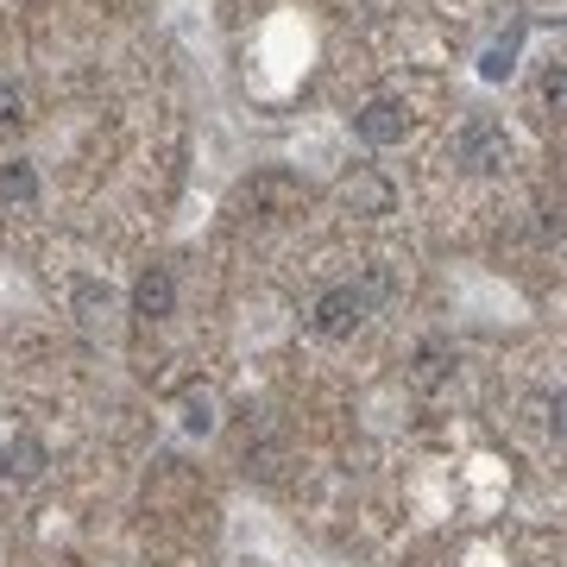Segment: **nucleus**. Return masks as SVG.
I'll list each match as a JSON object with an SVG mask.
<instances>
[{
    "mask_svg": "<svg viewBox=\"0 0 567 567\" xmlns=\"http://www.w3.org/2000/svg\"><path fill=\"white\" fill-rule=\"evenodd\" d=\"M454 164H461L466 177H492V171H505L511 164V133L498 121H466L461 133H454Z\"/></svg>",
    "mask_w": 567,
    "mask_h": 567,
    "instance_id": "2",
    "label": "nucleus"
},
{
    "mask_svg": "<svg viewBox=\"0 0 567 567\" xmlns=\"http://www.w3.org/2000/svg\"><path fill=\"white\" fill-rule=\"evenodd\" d=\"M543 102H548L555 121H567V63H555V70L543 76Z\"/></svg>",
    "mask_w": 567,
    "mask_h": 567,
    "instance_id": "10",
    "label": "nucleus"
},
{
    "mask_svg": "<svg viewBox=\"0 0 567 567\" xmlns=\"http://www.w3.org/2000/svg\"><path fill=\"white\" fill-rule=\"evenodd\" d=\"M39 203V171L25 158H7L0 164V208H32Z\"/></svg>",
    "mask_w": 567,
    "mask_h": 567,
    "instance_id": "5",
    "label": "nucleus"
},
{
    "mask_svg": "<svg viewBox=\"0 0 567 567\" xmlns=\"http://www.w3.org/2000/svg\"><path fill=\"white\" fill-rule=\"evenodd\" d=\"M44 473V442L32 435V429H20V435H7V480H39Z\"/></svg>",
    "mask_w": 567,
    "mask_h": 567,
    "instance_id": "6",
    "label": "nucleus"
},
{
    "mask_svg": "<svg viewBox=\"0 0 567 567\" xmlns=\"http://www.w3.org/2000/svg\"><path fill=\"white\" fill-rule=\"evenodd\" d=\"M183 429H189V435H208V429H215V404H208V391L183 398Z\"/></svg>",
    "mask_w": 567,
    "mask_h": 567,
    "instance_id": "9",
    "label": "nucleus"
},
{
    "mask_svg": "<svg viewBox=\"0 0 567 567\" xmlns=\"http://www.w3.org/2000/svg\"><path fill=\"white\" fill-rule=\"evenodd\" d=\"M410 126H416V114H410L404 95H372V102L353 114V133H360L365 145H404Z\"/></svg>",
    "mask_w": 567,
    "mask_h": 567,
    "instance_id": "3",
    "label": "nucleus"
},
{
    "mask_svg": "<svg viewBox=\"0 0 567 567\" xmlns=\"http://www.w3.org/2000/svg\"><path fill=\"white\" fill-rule=\"evenodd\" d=\"M548 429H555V442H567V391L548 398Z\"/></svg>",
    "mask_w": 567,
    "mask_h": 567,
    "instance_id": "13",
    "label": "nucleus"
},
{
    "mask_svg": "<svg viewBox=\"0 0 567 567\" xmlns=\"http://www.w3.org/2000/svg\"><path fill=\"white\" fill-rule=\"evenodd\" d=\"M517 51H524V25H511L498 44H486V58H480V76L486 82H505L517 70Z\"/></svg>",
    "mask_w": 567,
    "mask_h": 567,
    "instance_id": "7",
    "label": "nucleus"
},
{
    "mask_svg": "<svg viewBox=\"0 0 567 567\" xmlns=\"http://www.w3.org/2000/svg\"><path fill=\"white\" fill-rule=\"evenodd\" d=\"M25 121V89L13 76H0V126H20Z\"/></svg>",
    "mask_w": 567,
    "mask_h": 567,
    "instance_id": "11",
    "label": "nucleus"
},
{
    "mask_svg": "<svg viewBox=\"0 0 567 567\" xmlns=\"http://www.w3.org/2000/svg\"><path fill=\"white\" fill-rule=\"evenodd\" d=\"M0 480H7V435H0Z\"/></svg>",
    "mask_w": 567,
    "mask_h": 567,
    "instance_id": "14",
    "label": "nucleus"
},
{
    "mask_svg": "<svg viewBox=\"0 0 567 567\" xmlns=\"http://www.w3.org/2000/svg\"><path fill=\"white\" fill-rule=\"evenodd\" d=\"M391 297V271L385 265H365L360 284H328L322 297H316V309H309V328L322 334V341H353L365 328V316Z\"/></svg>",
    "mask_w": 567,
    "mask_h": 567,
    "instance_id": "1",
    "label": "nucleus"
},
{
    "mask_svg": "<svg viewBox=\"0 0 567 567\" xmlns=\"http://www.w3.org/2000/svg\"><path fill=\"white\" fill-rule=\"evenodd\" d=\"M252 203H265L271 215H290V203H303V189L284 177V171H271V177H259L252 183Z\"/></svg>",
    "mask_w": 567,
    "mask_h": 567,
    "instance_id": "8",
    "label": "nucleus"
},
{
    "mask_svg": "<svg viewBox=\"0 0 567 567\" xmlns=\"http://www.w3.org/2000/svg\"><path fill=\"white\" fill-rule=\"evenodd\" d=\"M76 309H82V322H95V309H107V290L102 284H76Z\"/></svg>",
    "mask_w": 567,
    "mask_h": 567,
    "instance_id": "12",
    "label": "nucleus"
},
{
    "mask_svg": "<svg viewBox=\"0 0 567 567\" xmlns=\"http://www.w3.org/2000/svg\"><path fill=\"white\" fill-rule=\"evenodd\" d=\"M133 316H140V322L177 316V271H171V265H145L140 278H133Z\"/></svg>",
    "mask_w": 567,
    "mask_h": 567,
    "instance_id": "4",
    "label": "nucleus"
}]
</instances>
